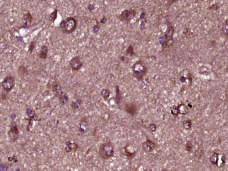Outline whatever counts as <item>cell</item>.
Masks as SVG:
<instances>
[{
	"instance_id": "cell-1",
	"label": "cell",
	"mask_w": 228,
	"mask_h": 171,
	"mask_svg": "<svg viewBox=\"0 0 228 171\" xmlns=\"http://www.w3.org/2000/svg\"><path fill=\"white\" fill-rule=\"evenodd\" d=\"M78 22L76 19L72 16H69L61 22L59 27L64 34H70L75 31Z\"/></svg>"
},
{
	"instance_id": "cell-2",
	"label": "cell",
	"mask_w": 228,
	"mask_h": 171,
	"mask_svg": "<svg viewBox=\"0 0 228 171\" xmlns=\"http://www.w3.org/2000/svg\"><path fill=\"white\" fill-rule=\"evenodd\" d=\"M134 78L139 81H142L147 73V68L144 62L139 60L134 63L131 68Z\"/></svg>"
},
{
	"instance_id": "cell-3",
	"label": "cell",
	"mask_w": 228,
	"mask_h": 171,
	"mask_svg": "<svg viewBox=\"0 0 228 171\" xmlns=\"http://www.w3.org/2000/svg\"><path fill=\"white\" fill-rule=\"evenodd\" d=\"M98 154L101 158L107 160L113 157L114 155V147L110 141L102 143L99 146Z\"/></svg>"
},
{
	"instance_id": "cell-4",
	"label": "cell",
	"mask_w": 228,
	"mask_h": 171,
	"mask_svg": "<svg viewBox=\"0 0 228 171\" xmlns=\"http://www.w3.org/2000/svg\"><path fill=\"white\" fill-rule=\"evenodd\" d=\"M137 11L135 9L131 8L125 9L120 14L118 19L121 22L128 23L135 18L137 15Z\"/></svg>"
},
{
	"instance_id": "cell-5",
	"label": "cell",
	"mask_w": 228,
	"mask_h": 171,
	"mask_svg": "<svg viewBox=\"0 0 228 171\" xmlns=\"http://www.w3.org/2000/svg\"><path fill=\"white\" fill-rule=\"evenodd\" d=\"M15 78L12 75H8L5 77L2 82V86L3 89L6 93H9L11 91L15 86Z\"/></svg>"
},
{
	"instance_id": "cell-6",
	"label": "cell",
	"mask_w": 228,
	"mask_h": 171,
	"mask_svg": "<svg viewBox=\"0 0 228 171\" xmlns=\"http://www.w3.org/2000/svg\"><path fill=\"white\" fill-rule=\"evenodd\" d=\"M209 160L212 164L219 167H222L225 164V156L224 155H220L218 153L214 152L210 157Z\"/></svg>"
},
{
	"instance_id": "cell-7",
	"label": "cell",
	"mask_w": 228,
	"mask_h": 171,
	"mask_svg": "<svg viewBox=\"0 0 228 171\" xmlns=\"http://www.w3.org/2000/svg\"><path fill=\"white\" fill-rule=\"evenodd\" d=\"M174 32V27L170 22H168L167 29L164 34V43L162 45V46L164 48H166L168 46V45L169 44L170 42H172V41L173 40V37Z\"/></svg>"
},
{
	"instance_id": "cell-8",
	"label": "cell",
	"mask_w": 228,
	"mask_h": 171,
	"mask_svg": "<svg viewBox=\"0 0 228 171\" xmlns=\"http://www.w3.org/2000/svg\"><path fill=\"white\" fill-rule=\"evenodd\" d=\"M69 65H70V67L72 70L74 71H78L82 68L83 64L81 60L80 57L76 56L74 57L69 61Z\"/></svg>"
},
{
	"instance_id": "cell-9",
	"label": "cell",
	"mask_w": 228,
	"mask_h": 171,
	"mask_svg": "<svg viewBox=\"0 0 228 171\" xmlns=\"http://www.w3.org/2000/svg\"><path fill=\"white\" fill-rule=\"evenodd\" d=\"M8 137L12 142H15L19 138V131L16 125L15 124L10 128L8 132Z\"/></svg>"
},
{
	"instance_id": "cell-10",
	"label": "cell",
	"mask_w": 228,
	"mask_h": 171,
	"mask_svg": "<svg viewBox=\"0 0 228 171\" xmlns=\"http://www.w3.org/2000/svg\"><path fill=\"white\" fill-rule=\"evenodd\" d=\"M33 16L30 12H28L23 16L22 18V28H27L30 26L33 22Z\"/></svg>"
},
{
	"instance_id": "cell-11",
	"label": "cell",
	"mask_w": 228,
	"mask_h": 171,
	"mask_svg": "<svg viewBox=\"0 0 228 171\" xmlns=\"http://www.w3.org/2000/svg\"><path fill=\"white\" fill-rule=\"evenodd\" d=\"M124 110L127 113L132 116H135L137 112V106L134 103H126L124 105Z\"/></svg>"
},
{
	"instance_id": "cell-12",
	"label": "cell",
	"mask_w": 228,
	"mask_h": 171,
	"mask_svg": "<svg viewBox=\"0 0 228 171\" xmlns=\"http://www.w3.org/2000/svg\"><path fill=\"white\" fill-rule=\"evenodd\" d=\"M142 148L146 152H151L155 149V143L150 139H147L146 142H144L142 143Z\"/></svg>"
},
{
	"instance_id": "cell-13",
	"label": "cell",
	"mask_w": 228,
	"mask_h": 171,
	"mask_svg": "<svg viewBox=\"0 0 228 171\" xmlns=\"http://www.w3.org/2000/svg\"><path fill=\"white\" fill-rule=\"evenodd\" d=\"M48 52L49 49L48 46L46 45L42 46L40 49V52L38 54L39 58L42 60H46L48 56Z\"/></svg>"
},
{
	"instance_id": "cell-14",
	"label": "cell",
	"mask_w": 228,
	"mask_h": 171,
	"mask_svg": "<svg viewBox=\"0 0 228 171\" xmlns=\"http://www.w3.org/2000/svg\"><path fill=\"white\" fill-rule=\"evenodd\" d=\"M18 74L20 77H24L28 74L27 68L24 65H20L19 67L18 70Z\"/></svg>"
},
{
	"instance_id": "cell-15",
	"label": "cell",
	"mask_w": 228,
	"mask_h": 171,
	"mask_svg": "<svg viewBox=\"0 0 228 171\" xmlns=\"http://www.w3.org/2000/svg\"><path fill=\"white\" fill-rule=\"evenodd\" d=\"M124 154L127 158L128 160H132L134 158V157L135 156L136 151H134L133 152H130L129 151V149H128L127 146H125L124 148Z\"/></svg>"
},
{
	"instance_id": "cell-16",
	"label": "cell",
	"mask_w": 228,
	"mask_h": 171,
	"mask_svg": "<svg viewBox=\"0 0 228 171\" xmlns=\"http://www.w3.org/2000/svg\"><path fill=\"white\" fill-rule=\"evenodd\" d=\"M177 109L178 111V113L182 115H186L188 112V108L184 104L180 105L179 106L177 107Z\"/></svg>"
},
{
	"instance_id": "cell-17",
	"label": "cell",
	"mask_w": 228,
	"mask_h": 171,
	"mask_svg": "<svg viewBox=\"0 0 228 171\" xmlns=\"http://www.w3.org/2000/svg\"><path fill=\"white\" fill-rule=\"evenodd\" d=\"M122 94L121 93V91L120 90V89H119V86H117L116 87V102H117L118 105H119V103H121V101L122 100Z\"/></svg>"
},
{
	"instance_id": "cell-18",
	"label": "cell",
	"mask_w": 228,
	"mask_h": 171,
	"mask_svg": "<svg viewBox=\"0 0 228 171\" xmlns=\"http://www.w3.org/2000/svg\"><path fill=\"white\" fill-rule=\"evenodd\" d=\"M58 10L55 9V10L50 15L49 17V20L50 22L52 23H54L55 20H56L57 18V15H58Z\"/></svg>"
},
{
	"instance_id": "cell-19",
	"label": "cell",
	"mask_w": 228,
	"mask_h": 171,
	"mask_svg": "<svg viewBox=\"0 0 228 171\" xmlns=\"http://www.w3.org/2000/svg\"><path fill=\"white\" fill-rule=\"evenodd\" d=\"M222 32L223 34L228 37V19H226L223 22L222 26Z\"/></svg>"
},
{
	"instance_id": "cell-20",
	"label": "cell",
	"mask_w": 228,
	"mask_h": 171,
	"mask_svg": "<svg viewBox=\"0 0 228 171\" xmlns=\"http://www.w3.org/2000/svg\"><path fill=\"white\" fill-rule=\"evenodd\" d=\"M101 94V96L103 97L104 100H108V98H109L110 96V92L107 89H102Z\"/></svg>"
},
{
	"instance_id": "cell-21",
	"label": "cell",
	"mask_w": 228,
	"mask_h": 171,
	"mask_svg": "<svg viewBox=\"0 0 228 171\" xmlns=\"http://www.w3.org/2000/svg\"><path fill=\"white\" fill-rule=\"evenodd\" d=\"M192 126V122L190 120H187L183 122V127L186 130L190 129Z\"/></svg>"
},
{
	"instance_id": "cell-22",
	"label": "cell",
	"mask_w": 228,
	"mask_h": 171,
	"mask_svg": "<svg viewBox=\"0 0 228 171\" xmlns=\"http://www.w3.org/2000/svg\"><path fill=\"white\" fill-rule=\"evenodd\" d=\"M35 45H36L35 42L34 41L31 42L29 44V46H28V52L29 53L32 54L33 53L34 50L35 49Z\"/></svg>"
},
{
	"instance_id": "cell-23",
	"label": "cell",
	"mask_w": 228,
	"mask_h": 171,
	"mask_svg": "<svg viewBox=\"0 0 228 171\" xmlns=\"http://www.w3.org/2000/svg\"><path fill=\"white\" fill-rule=\"evenodd\" d=\"M126 53H127L128 55L131 56L135 54L134 52V48H133V46L130 45L128 47V48H127V50H126Z\"/></svg>"
},
{
	"instance_id": "cell-24",
	"label": "cell",
	"mask_w": 228,
	"mask_h": 171,
	"mask_svg": "<svg viewBox=\"0 0 228 171\" xmlns=\"http://www.w3.org/2000/svg\"><path fill=\"white\" fill-rule=\"evenodd\" d=\"M192 148H193V146H192L191 142L188 141V142L187 143H186V150H187V151H188V152H191V151H192Z\"/></svg>"
},
{
	"instance_id": "cell-25",
	"label": "cell",
	"mask_w": 228,
	"mask_h": 171,
	"mask_svg": "<svg viewBox=\"0 0 228 171\" xmlns=\"http://www.w3.org/2000/svg\"><path fill=\"white\" fill-rule=\"evenodd\" d=\"M165 1L167 2L168 4L171 5L173 4L174 3H176V2L178 1V0H165Z\"/></svg>"
},
{
	"instance_id": "cell-26",
	"label": "cell",
	"mask_w": 228,
	"mask_h": 171,
	"mask_svg": "<svg viewBox=\"0 0 228 171\" xmlns=\"http://www.w3.org/2000/svg\"><path fill=\"white\" fill-rule=\"evenodd\" d=\"M150 130H151L152 131H155V130H156L157 127H156V126H155V124H151L150 126Z\"/></svg>"
},
{
	"instance_id": "cell-27",
	"label": "cell",
	"mask_w": 228,
	"mask_h": 171,
	"mask_svg": "<svg viewBox=\"0 0 228 171\" xmlns=\"http://www.w3.org/2000/svg\"><path fill=\"white\" fill-rule=\"evenodd\" d=\"M111 1H117V0H111Z\"/></svg>"
}]
</instances>
